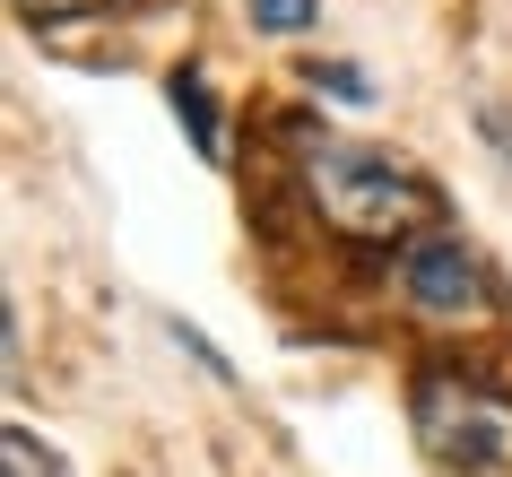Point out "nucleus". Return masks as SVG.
Instances as JSON below:
<instances>
[{
    "label": "nucleus",
    "instance_id": "nucleus-5",
    "mask_svg": "<svg viewBox=\"0 0 512 477\" xmlns=\"http://www.w3.org/2000/svg\"><path fill=\"white\" fill-rule=\"evenodd\" d=\"M0 477H61V460L35 443L27 425H9V434H0Z\"/></svg>",
    "mask_w": 512,
    "mask_h": 477
},
{
    "label": "nucleus",
    "instance_id": "nucleus-1",
    "mask_svg": "<svg viewBox=\"0 0 512 477\" xmlns=\"http://www.w3.org/2000/svg\"><path fill=\"white\" fill-rule=\"evenodd\" d=\"M304 183H313V200H322V217L339 226V235H356V243L426 235V217L443 209L434 183L408 157H391V148H348V139L304 148Z\"/></svg>",
    "mask_w": 512,
    "mask_h": 477
},
{
    "label": "nucleus",
    "instance_id": "nucleus-8",
    "mask_svg": "<svg viewBox=\"0 0 512 477\" xmlns=\"http://www.w3.org/2000/svg\"><path fill=\"white\" fill-rule=\"evenodd\" d=\"M18 9H27V18H87L96 0H18Z\"/></svg>",
    "mask_w": 512,
    "mask_h": 477
},
{
    "label": "nucleus",
    "instance_id": "nucleus-7",
    "mask_svg": "<svg viewBox=\"0 0 512 477\" xmlns=\"http://www.w3.org/2000/svg\"><path fill=\"white\" fill-rule=\"evenodd\" d=\"M313 87L348 96V105H365V96H374V87H365V70H348V61H322V70H313Z\"/></svg>",
    "mask_w": 512,
    "mask_h": 477
},
{
    "label": "nucleus",
    "instance_id": "nucleus-4",
    "mask_svg": "<svg viewBox=\"0 0 512 477\" xmlns=\"http://www.w3.org/2000/svg\"><path fill=\"white\" fill-rule=\"evenodd\" d=\"M174 113H183V131H191V148H200V157H217V148H226V139H217V113H209V87L191 79H174Z\"/></svg>",
    "mask_w": 512,
    "mask_h": 477
},
{
    "label": "nucleus",
    "instance_id": "nucleus-3",
    "mask_svg": "<svg viewBox=\"0 0 512 477\" xmlns=\"http://www.w3.org/2000/svg\"><path fill=\"white\" fill-rule=\"evenodd\" d=\"M400 295L417 321H478L486 313V261L452 226H426V235L400 243Z\"/></svg>",
    "mask_w": 512,
    "mask_h": 477
},
{
    "label": "nucleus",
    "instance_id": "nucleus-2",
    "mask_svg": "<svg viewBox=\"0 0 512 477\" xmlns=\"http://www.w3.org/2000/svg\"><path fill=\"white\" fill-rule=\"evenodd\" d=\"M417 443L452 477H512V399L478 391L460 373H434L417 391Z\"/></svg>",
    "mask_w": 512,
    "mask_h": 477
},
{
    "label": "nucleus",
    "instance_id": "nucleus-6",
    "mask_svg": "<svg viewBox=\"0 0 512 477\" xmlns=\"http://www.w3.org/2000/svg\"><path fill=\"white\" fill-rule=\"evenodd\" d=\"M322 18V0H252V27L261 35H304Z\"/></svg>",
    "mask_w": 512,
    "mask_h": 477
}]
</instances>
